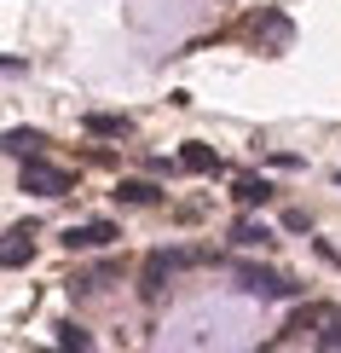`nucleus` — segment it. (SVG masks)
<instances>
[{
  "label": "nucleus",
  "mask_w": 341,
  "mask_h": 353,
  "mask_svg": "<svg viewBox=\"0 0 341 353\" xmlns=\"http://www.w3.org/2000/svg\"><path fill=\"white\" fill-rule=\"evenodd\" d=\"M237 284H243V296H260V301H295L301 296V284H289L284 272H266V267H237Z\"/></svg>",
  "instance_id": "f03ea898"
},
{
  "label": "nucleus",
  "mask_w": 341,
  "mask_h": 353,
  "mask_svg": "<svg viewBox=\"0 0 341 353\" xmlns=\"http://www.w3.org/2000/svg\"><path fill=\"white\" fill-rule=\"evenodd\" d=\"M231 243L237 249H260V243H272V226H266V220H237Z\"/></svg>",
  "instance_id": "9d476101"
},
{
  "label": "nucleus",
  "mask_w": 341,
  "mask_h": 353,
  "mask_svg": "<svg viewBox=\"0 0 341 353\" xmlns=\"http://www.w3.org/2000/svg\"><path fill=\"white\" fill-rule=\"evenodd\" d=\"M29 255H35V232H29V226H12V232H6V249H0V261H6V267H23Z\"/></svg>",
  "instance_id": "0eeeda50"
},
{
  "label": "nucleus",
  "mask_w": 341,
  "mask_h": 353,
  "mask_svg": "<svg viewBox=\"0 0 341 353\" xmlns=\"http://www.w3.org/2000/svg\"><path fill=\"white\" fill-rule=\"evenodd\" d=\"M110 197H116V203H127V209H151V203H162V191H156L151 180H116Z\"/></svg>",
  "instance_id": "423d86ee"
},
{
  "label": "nucleus",
  "mask_w": 341,
  "mask_h": 353,
  "mask_svg": "<svg viewBox=\"0 0 341 353\" xmlns=\"http://www.w3.org/2000/svg\"><path fill=\"white\" fill-rule=\"evenodd\" d=\"M318 319H324V307H307V313H295L289 325H284V336H301V330H313Z\"/></svg>",
  "instance_id": "ddd939ff"
},
{
  "label": "nucleus",
  "mask_w": 341,
  "mask_h": 353,
  "mask_svg": "<svg viewBox=\"0 0 341 353\" xmlns=\"http://www.w3.org/2000/svg\"><path fill=\"white\" fill-rule=\"evenodd\" d=\"M191 261H203V249H151V255H145V296H156L162 290V278L168 272H180V267H191Z\"/></svg>",
  "instance_id": "7ed1b4c3"
},
{
  "label": "nucleus",
  "mask_w": 341,
  "mask_h": 353,
  "mask_svg": "<svg viewBox=\"0 0 341 353\" xmlns=\"http://www.w3.org/2000/svg\"><path fill=\"white\" fill-rule=\"evenodd\" d=\"M180 168H185V174H220L226 163H220L209 145H180Z\"/></svg>",
  "instance_id": "6e6552de"
},
{
  "label": "nucleus",
  "mask_w": 341,
  "mask_h": 353,
  "mask_svg": "<svg viewBox=\"0 0 341 353\" xmlns=\"http://www.w3.org/2000/svg\"><path fill=\"white\" fill-rule=\"evenodd\" d=\"M81 128H87L93 139H127V134H133V122H127L122 110H87Z\"/></svg>",
  "instance_id": "39448f33"
},
{
  "label": "nucleus",
  "mask_w": 341,
  "mask_h": 353,
  "mask_svg": "<svg viewBox=\"0 0 341 353\" xmlns=\"http://www.w3.org/2000/svg\"><path fill=\"white\" fill-rule=\"evenodd\" d=\"M58 347H76L81 353V347H93V336H87L81 325H58Z\"/></svg>",
  "instance_id": "f8f14e48"
},
{
  "label": "nucleus",
  "mask_w": 341,
  "mask_h": 353,
  "mask_svg": "<svg viewBox=\"0 0 341 353\" xmlns=\"http://www.w3.org/2000/svg\"><path fill=\"white\" fill-rule=\"evenodd\" d=\"M335 185H341V174H335Z\"/></svg>",
  "instance_id": "2eb2a0df"
},
{
  "label": "nucleus",
  "mask_w": 341,
  "mask_h": 353,
  "mask_svg": "<svg viewBox=\"0 0 341 353\" xmlns=\"http://www.w3.org/2000/svg\"><path fill=\"white\" fill-rule=\"evenodd\" d=\"M110 238H122L110 220H81V226H64V249H105Z\"/></svg>",
  "instance_id": "20e7f679"
},
{
  "label": "nucleus",
  "mask_w": 341,
  "mask_h": 353,
  "mask_svg": "<svg viewBox=\"0 0 341 353\" xmlns=\"http://www.w3.org/2000/svg\"><path fill=\"white\" fill-rule=\"evenodd\" d=\"M318 347H330V353L341 347V319H330V325H324V330H318Z\"/></svg>",
  "instance_id": "4468645a"
},
{
  "label": "nucleus",
  "mask_w": 341,
  "mask_h": 353,
  "mask_svg": "<svg viewBox=\"0 0 341 353\" xmlns=\"http://www.w3.org/2000/svg\"><path fill=\"white\" fill-rule=\"evenodd\" d=\"M41 145H47V134H35V128H6V151L12 157H35Z\"/></svg>",
  "instance_id": "9b49d317"
},
{
  "label": "nucleus",
  "mask_w": 341,
  "mask_h": 353,
  "mask_svg": "<svg viewBox=\"0 0 341 353\" xmlns=\"http://www.w3.org/2000/svg\"><path fill=\"white\" fill-rule=\"evenodd\" d=\"M18 185H23V191H35V197H64V191H76V174H70V168H52V163H41V157H23Z\"/></svg>",
  "instance_id": "f257e3e1"
},
{
  "label": "nucleus",
  "mask_w": 341,
  "mask_h": 353,
  "mask_svg": "<svg viewBox=\"0 0 341 353\" xmlns=\"http://www.w3.org/2000/svg\"><path fill=\"white\" fill-rule=\"evenodd\" d=\"M237 203H243V209H260V203H272V180H255V174H243V180H237Z\"/></svg>",
  "instance_id": "1a4fd4ad"
}]
</instances>
